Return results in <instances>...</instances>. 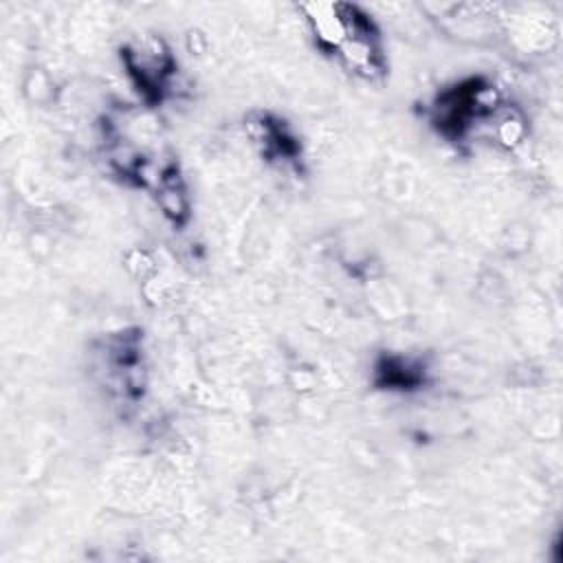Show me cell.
<instances>
[{"mask_svg": "<svg viewBox=\"0 0 563 563\" xmlns=\"http://www.w3.org/2000/svg\"><path fill=\"white\" fill-rule=\"evenodd\" d=\"M308 22L317 44L339 55L347 68L374 77L385 70L380 37L372 20L352 4H308Z\"/></svg>", "mask_w": 563, "mask_h": 563, "instance_id": "6da1fadb", "label": "cell"}, {"mask_svg": "<svg viewBox=\"0 0 563 563\" xmlns=\"http://www.w3.org/2000/svg\"><path fill=\"white\" fill-rule=\"evenodd\" d=\"M497 90L482 77H468L442 90L431 108V121L438 132L451 141H464L488 121L499 119Z\"/></svg>", "mask_w": 563, "mask_h": 563, "instance_id": "7a4b0ae2", "label": "cell"}, {"mask_svg": "<svg viewBox=\"0 0 563 563\" xmlns=\"http://www.w3.org/2000/svg\"><path fill=\"white\" fill-rule=\"evenodd\" d=\"M123 64L143 99L147 103H158L176 68L172 55L161 46V42H152L150 46L125 48Z\"/></svg>", "mask_w": 563, "mask_h": 563, "instance_id": "3957f363", "label": "cell"}, {"mask_svg": "<svg viewBox=\"0 0 563 563\" xmlns=\"http://www.w3.org/2000/svg\"><path fill=\"white\" fill-rule=\"evenodd\" d=\"M424 380V367L407 356H380L374 367V383L380 389H416Z\"/></svg>", "mask_w": 563, "mask_h": 563, "instance_id": "277c9868", "label": "cell"}, {"mask_svg": "<svg viewBox=\"0 0 563 563\" xmlns=\"http://www.w3.org/2000/svg\"><path fill=\"white\" fill-rule=\"evenodd\" d=\"M253 134L262 143L266 156L282 158V161H297L299 141L288 132V128L282 121L262 117L257 123H253Z\"/></svg>", "mask_w": 563, "mask_h": 563, "instance_id": "5b68a950", "label": "cell"}, {"mask_svg": "<svg viewBox=\"0 0 563 563\" xmlns=\"http://www.w3.org/2000/svg\"><path fill=\"white\" fill-rule=\"evenodd\" d=\"M156 198L163 207V213L169 216L176 224L185 222L189 216V200H187V189L180 178V172L174 163L165 165L158 176L156 185Z\"/></svg>", "mask_w": 563, "mask_h": 563, "instance_id": "8992f818", "label": "cell"}]
</instances>
